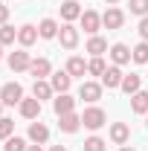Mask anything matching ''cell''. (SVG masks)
<instances>
[{"mask_svg": "<svg viewBox=\"0 0 148 151\" xmlns=\"http://www.w3.org/2000/svg\"><path fill=\"white\" fill-rule=\"evenodd\" d=\"M105 122H108V113L102 111V108H96V105L81 113V125H84V128H90V131H99Z\"/></svg>", "mask_w": 148, "mask_h": 151, "instance_id": "6da1fadb", "label": "cell"}, {"mask_svg": "<svg viewBox=\"0 0 148 151\" xmlns=\"http://www.w3.org/2000/svg\"><path fill=\"white\" fill-rule=\"evenodd\" d=\"M0 102H3V105H20V102H23V87H20L18 81L3 84V90H0Z\"/></svg>", "mask_w": 148, "mask_h": 151, "instance_id": "7a4b0ae2", "label": "cell"}, {"mask_svg": "<svg viewBox=\"0 0 148 151\" xmlns=\"http://www.w3.org/2000/svg\"><path fill=\"white\" fill-rule=\"evenodd\" d=\"M78 96H81L84 102L96 105V102L102 99V84H96V81H81V87H78Z\"/></svg>", "mask_w": 148, "mask_h": 151, "instance_id": "3957f363", "label": "cell"}, {"mask_svg": "<svg viewBox=\"0 0 148 151\" xmlns=\"http://www.w3.org/2000/svg\"><path fill=\"white\" fill-rule=\"evenodd\" d=\"M58 41H61V47L73 50L75 44H78V29H75L73 23H64V26L58 29Z\"/></svg>", "mask_w": 148, "mask_h": 151, "instance_id": "277c9868", "label": "cell"}, {"mask_svg": "<svg viewBox=\"0 0 148 151\" xmlns=\"http://www.w3.org/2000/svg\"><path fill=\"white\" fill-rule=\"evenodd\" d=\"M29 64H32V58L26 50H18V52H12L9 55V67L15 70V73H23V70H29Z\"/></svg>", "mask_w": 148, "mask_h": 151, "instance_id": "5b68a950", "label": "cell"}, {"mask_svg": "<svg viewBox=\"0 0 148 151\" xmlns=\"http://www.w3.org/2000/svg\"><path fill=\"white\" fill-rule=\"evenodd\" d=\"M18 108H20V116L23 119H38L41 116V99H35V96L32 99H23Z\"/></svg>", "mask_w": 148, "mask_h": 151, "instance_id": "8992f818", "label": "cell"}, {"mask_svg": "<svg viewBox=\"0 0 148 151\" xmlns=\"http://www.w3.org/2000/svg\"><path fill=\"white\" fill-rule=\"evenodd\" d=\"M81 29H84V32H87V35H96V32H99V26H102V18H99V15H96V12H90V9H87V12H81Z\"/></svg>", "mask_w": 148, "mask_h": 151, "instance_id": "52a82bcc", "label": "cell"}, {"mask_svg": "<svg viewBox=\"0 0 148 151\" xmlns=\"http://www.w3.org/2000/svg\"><path fill=\"white\" fill-rule=\"evenodd\" d=\"M38 35H41V32H38V26L23 23V26L18 29V44H20V47H32V44L38 41Z\"/></svg>", "mask_w": 148, "mask_h": 151, "instance_id": "ba28073f", "label": "cell"}, {"mask_svg": "<svg viewBox=\"0 0 148 151\" xmlns=\"http://www.w3.org/2000/svg\"><path fill=\"white\" fill-rule=\"evenodd\" d=\"M61 122H58V128L64 134H75L78 128H81V116L78 113H64V116H58Z\"/></svg>", "mask_w": 148, "mask_h": 151, "instance_id": "9c48e42d", "label": "cell"}, {"mask_svg": "<svg viewBox=\"0 0 148 151\" xmlns=\"http://www.w3.org/2000/svg\"><path fill=\"white\" fill-rule=\"evenodd\" d=\"M52 108H55L58 116H64V113H73L75 99H73V96H67V93H58V96H55V102H52Z\"/></svg>", "mask_w": 148, "mask_h": 151, "instance_id": "30bf717a", "label": "cell"}, {"mask_svg": "<svg viewBox=\"0 0 148 151\" xmlns=\"http://www.w3.org/2000/svg\"><path fill=\"white\" fill-rule=\"evenodd\" d=\"M58 9H61V18L67 20V23H73V20L81 18V9H78V3H75V0H64Z\"/></svg>", "mask_w": 148, "mask_h": 151, "instance_id": "8fae6325", "label": "cell"}, {"mask_svg": "<svg viewBox=\"0 0 148 151\" xmlns=\"http://www.w3.org/2000/svg\"><path fill=\"white\" fill-rule=\"evenodd\" d=\"M52 90H58V93H67L70 90V84H73V76L67 73V70H61V73H52Z\"/></svg>", "mask_w": 148, "mask_h": 151, "instance_id": "7c38bea8", "label": "cell"}, {"mask_svg": "<svg viewBox=\"0 0 148 151\" xmlns=\"http://www.w3.org/2000/svg\"><path fill=\"white\" fill-rule=\"evenodd\" d=\"M122 78H125V73H122V70L113 64V67H108V70H105L102 84H105V87H119V84H122Z\"/></svg>", "mask_w": 148, "mask_h": 151, "instance_id": "4fadbf2b", "label": "cell"}, {"mask_svg": "<svg viewBox=\"0 0 148 151\" xmlns=\"http://www.w3.org/2000/svg\"><path fill=\"white\" fill-rule=\"evenodd\" d=\"M29 139L38 142V145H44V142L50 139V128H47L44 122H32V125H29Z\"/></svg>", "mask_w": 148, "mask_h": 151, "instance_id": "5bb4252c", "label": "cell"}, {"mask_svg": "<svg viewBox=\"0 0 148 151\" xmlns=\"http://www.w3.org/2000/svg\"><path fill=\"white\" fill-rule=\"evenodd\" d=\"M128 137H131V128L125 125V122H113L111 125V139L116 142V145H125Z\"/></svg>", "mask_w": 148, "mask_h": 151, "instance_id": "9a60e30c", "label": "cell"}, {"mask_svg": "<svg viewBox=\"0 0 148 151\" xmlns=\"http://www.w3.org/2000/svg\"><path fill=\"white\" fill-rule=\"evenodd\" d=\"M122 20H125V15H122L119 9H113V6H111V9L102 15V26H108V29H119Z\"/></svg>", "mask_w": 148, "mask_h": 151, "instance_id": "2e32d148", "label": "cell"}, {"mask_svg": "<svg viewBox=\"0 0 148 151\" xmlns=\"http://www.w3.org/2000/svg\"><path fill=\"white\" fill-rule=\"evenodd\" d=\"M111 58H113L116 67H122V64L131 61V50L125 47V44H113V47H111Z\"/></svg>", "mask_w": 148, "mask_h": 151, "instance_id": "e0dca14e", "label": "cell"}, {"mask_svg": "<svg viewBox=\"0 0 148 151\" xmlns=\"http://www.w3.org/2000/svg\"><path fill=\"white\" fill-rule=\"evenodd\" d=\"M29 73L35 76V78H44V76L52 73V67H50V61H47V58H32V64H29Z\"/></svg>", "mask_w": 148, "mask_h": 151, "instance_id": "ac0fdd59", "label": "cell"}, {"mask_svg": "<svg viewBox=\"0 0 148 151\" xmlns=\"http://www.w3.org/2000/svg\"><path fill=\"white\" fill-rule=\"evenodd\" d=\"M87 52H90L93 58H99L102 52H108V41L99 35H90V41H87Z\"/></svg>", "mask_w": 148, "mask_h": 151, "instance_id": "d6986e66", "label": "cell"}, {"mask_svg": "<svg viewBox=\"0 0 148 151\" xmlns=\"http://www.w3.org/2000/svg\"><path fill=\"white\" fill-rule=\"evenodd\" d=\"M58 29H61V26H58L52 18H44L41 23H38V32H41V38H58Z\"/></svg>", "mask_w": 148, "mask_h": 151, "instance_id": "ffe728a7", "label": "cell"}, {"mask_svg": "<svg viewBox=\"0 0 148 151\" xmlns=\"http://www.w3.org/2000/svg\"><path fill=\"white\" fill-rule=\"evenodd\" d=\"M131 111L134 113H148V93L139 90V93L131 96Z\"/></svg>", "mask_w": 148, "mask_h": 151, "instance_id": "44dd1931", "label": "cell"}, {"mask_svg": "<svg viewBox=\"0 0 148 151\" xmlns=\"http://www.w3.org/2000/svg\"><path fill=\"white\" fill-rule=\"evenodd\" d=\"M32 96H35V99H50V96H52V84L44 81V78H35V84H32Z\"/></svg>", "mask_w": 148, "mask_h": 151, "instance_id": "7402d4cb", "label": "cell"}, {"mask_svg": "<svg viewBox=\"0 0 148 151\" xmlns=\"http://www.w3.org/2000/svg\"><path fill=\"white\" fill-rule=\"evenodd\" d=\"M139 84H142V81H139V76L131 73V76H125V78H122V84H119V87H122L128 96H134V93H139Z\"/></svg>", "mask_w": 148, "mask_h": 151, "instance_id": "603a6c76", "label": "cell"}, {"mask_svg": "<svg viewBox=\"0 0 148 151\" xmlns=\"http://www.w3.org/2000/svg\"><path fill=\"white\" fill-rule=\"evenodd\" d=\"M67 73H70V76H84V73H87V61L78 58V55H73L70 61H67Z\"/></svg>", "mask_w": 148, "mask_h": 151, "instance_id": "cb8c5ba5", "label": "cell"}, {"mask_svg": "<svg viewBox=\"0 0 148 151\" xmlns=\"http://www.w3.org/2000/svg\"><path fill=\"white\" fill-rule=\"evenodd\" d=\"M131 58H134L137 64H148V41H142V44H137V47L131 50Z\"/></svg>", "mask_w": 148, "mask_h": 151, "instance_id": "d4e9b609", "label": "cell"}, {"mask_svg": "<svg viewBox=\"0 0 148 151\" xmlns=\"http://www.w3.org/2000/svg\"><path fill=\"white\" fill-rule=\"evenodd\" d=\"M15 38H18V29H15V26H9V23L0 26V44H3V47H6V44H15Z\"/></svg>", "mask_w": 148, "mask_h": 151, "instance_id": "484cf974", "label": "cell"}, {"mask_svg": "<svg viewBox=\"0 0 148 151\" xmlns=\"http://www.w3.org/2000/svg\"><path fill=\"white\" fill-rule=\"evenodd\" d=\"M15 134V119H9V116H0V139H9Z\"/></svg>", "mask_w": 148, "mask_h": 151, "instance_id": "4316f807", "label": "cell"}, {"mask_svg": "<svg viewBox=\"0 0 148 151\" xmlns=\"http://www.w3.org/2000/svg\"><path fill=\"white\" fill-rule=\"evenodd\" d=\"M105 70H108V67H105L102 55H99V58H90V61H87V73H90V76H105Z\"/></svg>", "mask_w": 148, "mask_h": 151, "instance_id": "83f0119b", "label": "cell"}, {"mask_svg": "<svg viewBox=\"0 0 148 151\" xmlns=\"http://www.w3.org/2000/svg\"><path fill=\"white\" fill-rule=\"evenodd\" d=\"M105 145H108V142H105L102 137H90V139H84L81 148H84V151H105Z\"/></svg>", "mask_w": 148, "mask_h": 151, "instance_id": "f1b7e54d", "label": "cell"}, {"mask_svg": "<svg viewBox=\"0 0 148 151\" xmlns=\"http://www.w3.org/2000/svg\"><path fill=\"white\" fill-rule=\"evenodd\" d=\"M26 148H29V145H26L20 137H9L6 145H3V151H26Z\"/></svg>", "mask_w": 148, "mask_h": 151, "instance_id": "f546056e", "label": "cell"}, {"mask_svg": "<svg viewBox=\"0 0 148 151\" xmlns=\"http://www.w3.org/2000/svg\"><path fill=\"white\" fill-rule=\"evenodd\" d=\"M131 12L145 18V15H148V0H131Z\"/></svg>", "mask_w": 148, "mask_h": 151, "instance_id": "4dcf8cb0", "label": "cell"}, {"mask_svg": "<svg viewBox=\"0 0 148 151\" xmlns=\"http://www.w3.org/2000/svg\"><path fill=\"white\" fill-rule=\"evenodd\" d=\"M139 35H142V41H148V15L139 20Z\"/></svg>", "mask_w": 148, "mask_h": 151, "instance_id": "1f68e13d", "label": "cell"}, {"mask_svg": "<svg viewBox=\"0 0 148 151\" xmlns=\"http://www.w3.org/2000/svg\"><path fill=\"white\" fill-rule=\"evenodd\" d=\"M6 20H9V6H3V3H0V26H3Z\"/></svg>", "mask_w": 148, "mask_h": 151, "instance_id": "d6a6232c", "label": "cell"}, {"mask_svg": "<svg viewBox=\"0 0 148 151\" xmlns=\"http://www.w3.org/2000/svg\"><path fill=\"white\" fill-rule=\"evenodd\" d=\"M50 151H67V148H64V145H52Z\"/></svg>", "mask_w": 148, "mask_h": 151, "instance_id": "836d02e7", "label": "cell"}, {"mask_svg": "<svg viewBox=\"0 0 148 151\" xmlns=\"http://www.w3.org/2000/svg\"><path fill=\"white\" fill-rule=\"evenodd\" d=\"M26 151H41V145H38V142H35V145H29V148H26Z\"/></svg>", "mask_w": 148, "mask_h": 151, "instance_id": "e575fe53", "label": "cell"}, {"mask_svg": "<svg viewBox=\"0 0 148 151\" xmlns=\"http://www.w3.org/2000/svg\"><path fill=\"white\" fill-rule=\"evenodd\" d=\"M119 151H134V148H128V145H122V148H119Z\"/></svg>", "mask_w": 148, "mask_h": 151, "instance_id": "d590c367", "label": "cell"}, {"mask_svg": "<svg viewBox=\"0 0 148 151\" xmlns=\"http://www.w3.org/2000/svg\"><path fill=\"white\" fill-rule=\"evenodd\" d=\"M105 3H119V0H105Z\"/></svg>", "mask_w": 148, "mask_h": 151, "instance_id": "8d00e7d4", "label": "cell"}, {"mask_svg": "<svg viewBox=\"0 0 148 151\" xmlns=\"http://www.w3.org/2000/svg\"><path fill=\"white\" fill-rule=\"evenodd\" d=\"M0 58H3V44H0Z\"/></svg>", "mask_w": 148, "mask_h": 151, "instance_id": "74e56055", "label": "cell"}, {"mask_svg": "<svg viewBox=\"0 0 148 151\" xmlns=\"http://www.w3.org/2000/svg\"><path fill=\"white\" fill-rule=\"evenodd\" d=\"M0 113H3V102H0Z\"/></svg>", "mask_w": 148, "mask_h": 151, "instance_id": "f35d334b", "label": "cell"}, {"mask_svg": "<svg viewBox=\"0 0 148 151\" xmlns=\"http://www.w3.org/2000/svg\"><path fill=\"white\" fill-rule=\"evenodd\" d=\"M145 116H148V113H145ZM145 125H148V119H145Z\"/></svg>", "mask_w": 148, "mask_h": 151, "instance_id": "ab89813d", "label": "cell"}]
</instances>
